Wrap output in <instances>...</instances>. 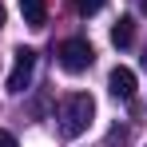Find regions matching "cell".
I'll list each match as a JSON object with an SVG mask.
<instances>
[{"instance_id":"obj_11","label":"cell","mask_w":147,"mask_h":147,"mask_svg":"<svg viewBox=\"0 0 147 147\" xmlns=\"http://www.w3.org/2000/svg\"><path fill=\"white\" fill-rule=\"evenodd\" d=\"M139 8H143V12H147V0H139Z\"/></svg>"},{"instance_id":"obj_8","label":"cell","mask_w":147,"mask_h":147,"mask_svg":"<svg viewBox=\"0 0 147 147\" xmlns=\"http://www.w3.org/2000/svg\"><path fill=\"white\" fill-rule=\"evenodd\" d=\"M119 143H127V127H111L107 131V147H119Z\"/></svg>"},{"instance_id":"obj_7","label":"cell","mask_w":147,"mask_h":147,"mask_svg":"<svg viewBox=\"0 0 147 147\" xmlns=\"http://www.w3.org/2000/svg\"><path fill=\"white\" fill-rule=\"evenodd\" d=\"M103 4H107V0H76V12H80V16H96Z\"/></svg>"},{"instance_id":"obj_5","label":"cell","mask_w":147,"mask_h":147,"mask_svg":"<svg viewBox=\"0 0 147 147\" xmlns=\"http://www.w3.org/2000/svg\"><path fill=\"white\" fill-rule=\"evenodd\" d=\"M20 12H24V24H32V28H44V20H48L44 0H20Z\"/></svg>"},{"instance_id":"obj_1","label":"cell","mask_w":147,"mask_h":147,"mask_svg":"<svg viewBox=\"0 0 147 147\" xmlns=\"http://www.w3.org/2000/svg\"><path fill=\"white\" fill-rule=\"evenodd\" d=\"M96 115V99L88 96V92H72V96L60 103V131L76 139V135H84L88 131V123Z\"/></svg>"},{"instance_id":"obj_9","label":"cell","mask_w":147,"mask_h":147,"mask_svg":"<svg viewBox=\"0 0 147 147\" xmlns=\"http://www.w3.org/2000/svg\"><path fill=\"white\" fill-rule=\"evenodd\" d=\"M0 147H16V139H12L8 131H0Z\"/></svg>"},{"instance_id":"obj_6","label":"cell","mask_w":147,"mask_h":147,"mask_svg":"<svg viewBox=\"0 0 147 147\" xmlns=\"http://www.w3.org/2000/svg\"><path fill=\"white\" fill-rule=\"evenodd\" d=\"M131 40H135V20H131V16H119V20L111 24V44H115V48H127Z\"/></svg>"},{"instance_id":"obj_4","label":"cell","mask_w":147,"mask_h":147,"mask_svg":"<svg viewBox=\"0 0 147 147\" xmlns=\"http://www.w3.org/2000/svg\"><path fill=\"white\" fill-rule=\"evenodd\" d=\"M107 92H111L115 99H131V96H135V72H131V68H111Z\"/></svg>"},{"instance_id":"obj_10","label":"cell","mask_w":147,"mask_h":147,"mask_svg":"<svg viewBox=\"0 0 147 147\" xmlns=\"http://www.w3.org/2000/svg\"><path fill=\"white\" fill-rule=\"evenodd\" d=\"M0 28H4V8H0Z\"/></svg>"},{"instance_id":"obj_2","label":"cell","mask_w":147,"mask_h":147,"mask_svg":"<svg viewBox=\"0 0 147 147\" xmlns=\"http://www.w3.org/2000/svg\"><path fill=\"white\" fill-rule=\"evenodd\" d=\"M56 56H60V68H64V72H88L92 60H96V48H92L84 36H72V40L60 44Z\"/></svg>"},{"instance_id":"obj_3","label":"cell","mask_w":147,"mask_h":147,"mask_svg":"<svg viewBox=\"0 0 147 147\" xmlns=\"http://www.w3.org/2000/svg\"><path fill=\"white\" fill-rule=\"evenodd\" d=\"M32 72H36V48H16V64H12V72H8V92H24L28 84H32Z\"/></svg>"}]
</instances>
